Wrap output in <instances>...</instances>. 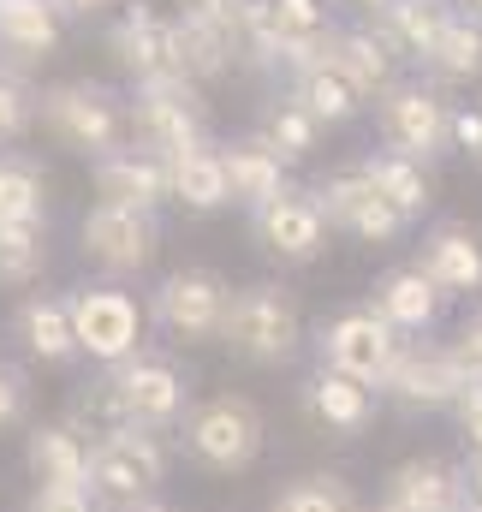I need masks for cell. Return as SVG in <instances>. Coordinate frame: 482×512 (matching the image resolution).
I'll return each mask as SVG.
<instances>
[{
	"mask_svg": "<svg viewBox=\"0 0 482 512\" xmlns=\"http://www.w3.org/2000/svg\"><path fill=\"white\" fill-rule=\"evenodd\" d=\"M250 370H286L304 352V310L286 280H250L227 292V316L215 334Z\"/></svg>",
	"mask_w": 482,
	"mask_h": 512,
	"instance_id": "1",
	"label": "cell"
},
{
	"mask_svg": "<svg viewBox=\"0 0 482 512\" xmlns=\"http://www.w3.org/2000/svg\"><path fill=\"white\" fill-rule=\"evenodd\" d=\"M173 447L209 477H244L268 447V417L250 393H209L191 399V411L173 429Z\"/></svg>",
	"mask_w": 482,
	"mask_h": 512,
	"instance_id": "2",
	"label": "cell"
},
{
	"mask_svg": "<svg viewBox=\"0 0 482 512\" xmlns=\"http://www.w3.org/2000/svg\"><path fill=\"white\" fill-rule=\"evenodd\" d=\"M36 126L84 161H102V155L131 143L125 90L102 84V78H60V84L36 90Z\"/></svg>",
	"mask_w": 482,
	"mask_h": 512,
	"instance_id": "3",
	"label": "cell"
},
{
	"mask_svg": "<svg viewBox=\"0 0 482 512\" xmlns=\"http://www.w3.org/2000/svg\"><path fill=\"white\" fill-rule=\"evenodd\" d=\"M66 316H72V340L78 358H90L96 370H114L131 352L149 346V322H143V298L125 280H84L66 292Z\"/></svg>",
	"mask_w": 482,
	"mask_h": 512,
	"instance_id": "4",
	"label": "cell"
},
{
	"mask_svg": "<svg viewBox=\"0 0 482 512\" xmlns=\"http://www.w3.org/2000/svg\"><path fill=\"white\" fill-rule=\"evenodd\" d=\"M227 292L233 280L209 262H185L173 274H161L143 298V322L167 340V346H209L221 334L227 316Z\"/></svg>",
	"mask_w": 482,
	"mask_h": 512,
	"instance_id": "5",
	"label": "cell"
},
{
	"mask_svg": "<svg viewBox=\"0 0 482 512\" xmlns=\"http://www.w3.org/2000/svg\"><path fill=\"white\" fill-rule=\"evenodd\" d=\"M125 126L131 143L173 161L179 149L209 143V102L191 78H161V84H131L125 96Z\"/></svg>",
	"mask_w": 482,
	"mask_h": 512,
	"instance_id": "6",
	"label": "cell"
},
{
	"mask_svg": "<svg viewBox=\"0 0 482 512\" xmlns=\"http://www.w3.org/2000/svg\"><path fill=\"white\" fill-rule=\"evenodd\" d=\"M369 108H375V137H381V149H393V155H405V161H417V167H429V161L447 155V114H453V96H447L441 84H429V78H399V84H387Z\"/></svg>",
	"mask_w": 482,
	"mask_h": 512,
	"instance_id": "7",
	"label": "cell"
},
{
	"mask_svg": "<svg viewBox=\"0 0 482 512\" xmlns=\"http://www.w3.org/2000/svg\"><path fill=\"white\" fill-rule=\"evenodd\" d=\"M108 376H114V393H120L131 429H149V435H167L173 441L179 417L191 411V376L179 370V358L161 352V346H143L125 364H114Z\"/></svg>",
	"mask_w": 482,
	"mask_h": 512,
	"instance_id": "8",
	"label": "cell"
},
{
	"mask_svg": "<svg viewBox=\"0 0 482 512\" xmlns=\"http://www.w3.org/2000/svg\"><path fill=\"white\" fill-rule=\"evenodd\" d=\"M167 471H173V441L149 435V429H120V435L90 447V495L114 501V507L161 495Z\"/></svg>",
	"mask_w": 482,
	"mask_h": 512,
	"instance_id": "9",
	"label": "cell"
},
{
	"mask_svg": "<svg viewBox=\"0 0 482 512\" xmlns=\"http://www.w3.org/2000/svg\"><path fill=\"white\" fill-rule=\"evenodd\" d=\"M78 251L102 280H137L161 251V221L149 209L90 203V215L78 221Z\"/></svg>",
	"mask_w": 482,
	"mask_h": 512,
	"instance_id": "10",
	"label": "cell"
},
{
	"mask_svg": "<svg viewBox=\"0 0 482 512\" xmlns=\"http://www.w3.org/2000/svg\"><path fill=\"white\" fill-rule=\"evenodd\" d=\"M310 346H316V364H322V370L352 376V382H363V387H381V376L393 370V358H399L405 340H399L369 304H352V310L328 316Z\"/></svg>",
	"mask_w": 482,
	"mask_h": 512,
	"instance_id": "11",
	"label": "cell"
},
{
	"mask_svg": "<svg viewBox=\"0 0 482 512\" xmlns=\"http://www.w3.org/2000/svg\"><path fill=\"white\" fill-rule=\"evenodd\" d=\"M465 387H471V376L459 370V358L447 352V340H405L399 358H393V370L375 387V399H393L399 411L423 417V411H453Z\"/></svg>",
	"mask_w": 482,
	"mask_h": 512,
	"instance_id": "12",
	"label": "cell"
},
{
	"mask_svg": "<svg viewBox=\"0 0 482 512\" xmlns=\"http://www.w3.org/2000/svg\"><path fill=\"white\" fill-rule=\"evenodd\" d=\"M310 197H316L328 233H346V239H358V245H399V239H405V221L375 197V185L358 173V161H346V167H334L328 179H316Z\"/></svg>",
	"mask_w": 482,
	"mask_h": 512,
	"instance_id": "13",
	"label": "cell"
},
{
	"mask_svg": "<svg viewBox=\"0 0 482 512\" xmlns=\"http://www.w3.org/2000/svg\"><path fill=\"white\" fill-rule=\"evenodd\" d=\"M108 54L125 66L131 84L185 78L173 60V12H161L155 0H120V12L108 24Z\"/></svg>",
	"mask_w": 482,
	"mask_h": 512,
	"instance_id": "14",
	"label": "cell"
},
{
	"mask_svg": "<svg viewBox=\"0 0 482 512\" xmlns=\"http://www.w3.org/2000/svg\"><path fill=\"white\" fill-rule=\"evenodd\" d=\"M250 239L274 256V262H286V268H310L316 256L328 251V239H334V233H328V221H322L316 197H310V191H298V185H286L274 203L250 209Z\"/></svg>",
	"mask_w": 482,
	"mask_h": 512,
	"instance_id": "15",
	"label": "cell"
},
{
	"mask_svg": "<svg viewBox=\"0 0 482 512\" xmlns=\"http://www.w3.org/2000/svg\"><path fill=\"white\" fill-rule=\"evenodd\" d=\"M417 274L441 292V298H477L482 292V227L447 215V221H429L423 227V245H417Z\"/></svg>",
	"mask_w": 482,
	"mask_h": 512,
	"instance_id": "16",
	"label": "cell"
},
{
	"mask_svg": "<svg viewBox=\"0 0 482 512\" xmlns=\"http://www.w3.org/2000/svg\"><path fill=\"white\" fill-rule=\"evenodd\" d=\"M369 310H375L399 340H429V334L441 328L447 298L417 274V262H393V268L375 274V286H369Z\"/></svg>",
	"mask_w": 482,
	"mask_h": 512,
	"instance_id": "17",
	"label": "cell"
},
{
	"mask_svg": "<svg viewBox=\"0 0 482 512\" xmlns=\"http://www.w3.org/2000/svg\"><path fill=\"white\" fill-rule=\"evenodd\" d=\"M387 512H465V483L459 465L441 453H411L381 477V501Z\"/></svg>",
	"mask_w": 482,
	"mask_h": 512,
	"instance_id": "18",
	"label": "cell"
},
{
	"mask_svg": "<svg viewBox=\"0 0 482 512\" xmlns=\"http://www.w3.org/2000/svg\"><path fill=\"white\" fill-rule=\"evenodd\" d=\"M12 340L30 364L42 370H72L78 364V340H72V316H66V292H18L12 304Z\"/></svg>",
	"mask_w": 482,
	"mask_h": 512,
	"instance_id": "19",
	"label": "cell"
},
{
	"mask_svg": "<svg viewBox=\"0 0 482 512\" xmlns=\"http://www.w3.org/2000/svg\"><path fill=\"white\" fill-rule=\"evenodd\" d=\"M90 185H96V203H125V209L161 215V203H167V161L137 149V143H125L114 155L90 161Z\"/></svg>",
	"mask_w": 482,
	"mask_h": 512,
	"instance_id": "20",
	"label": "cell"
},
{
	"mask_svg": "<svg viewBox=\"0 0 482 512\" xmlns=\"http://www.w3.org/2000/svg\"><path fill=\"white\" fill-rule=\"evenodd\" d=\"M375 411H381V399H375V387L352 382V376H334V370H310V382H304V417L316 423V429H328V435H340V441H358L375 429Z\"/></svg>",
	"mask_w": 482,
	"mask_h": 512,
	"instance_id": "21",
	"label": "cell"
},
{
	"mask_svg": "<svg viewBox=\"0 0 482 512\" xmlns=\"http://www.w3.org/2000/svg\"><path fill=\"white\" fill-rule=\"evenodd\" d=\"M215 149H221V173H227V203H239L244 215L274 203L292 185V167L262 137H233V143H215Z\"/></svg>",
	"mask_w": 482,
	"mask_h": 512,
	"instance_id": "22",
	"label": "cell"
},
{
	"mask_svg": "<svg viewBox=\"0 0 482 512\" xmlns=\"http://www.w3.org/2000/svg\"><path fill=\"white\" fill-rule=\"evenodd\" d=\"M66 36V18L54 12V0H0V66H42Z\"/></svg>",
	"mask_w": 482,
	"mask_h": 512,
	"instance_id": "23",
	"label": "cell"
},
{
	"mask_svg": "<svg viewBox=\"0 0 482 512\" xmlns=\"http://www.w3.org/2000/svg\"><path fill=\"white\" fill-rule=\"evenodd\" d=\"M24 471L30 483H66L90 489V441L66 423H24Z\"/></svg>",
	"mask_w": 482,
	"mask_h": 512,
	"instance_id": "24",
	"label": "cell"
},
{
	"mask_svg": "<svg viewBox=\"0 0 482 512\" xmlns=\"http://www.w3.org/2000/svg\"><path fill=\"white\" fill-rule=\"evenodd\" d=\"M453 18V0H387L381 12H369V30L387 42V54L405 66V60H429L441 24Z\"/></svg>",
	"mask_w": 482,
	"mask_h": 512,
	"instance_id": "25",
	"label": "cell"
},
{
	"mask_svg": "<svg viewBox=\"0 0 482 512\" xmlns=\"http://www.w3.org/2000/svg\"><path fill=\"white\" fill-rule=\"evenodd\" d=\"M358 173L375 185V197H381L405 227L429 221V209H435L429 167H417V161H405V155H393V149H369V155H358Z\"/></svg>",
	"mask_w": 482,
	"mask_h": 512,
	"instance_id": "26",
	"label": "cell"
},
{
	"mask_svg": "<svg viewBox=\"0 0 482 512\" xmlns=\"http://www.w3.org/2000/svg\"><path fill=\"white\" fill-rule=\"evenodd\" d=\"M286 96H292V102H298V108H304L322 131H328V126H352L363 108H369V96H363V90L340 72V66H334V60H328V54H322V60H310L304 72H292Z\"/></svg>",
	"mask_w": 482,
	"mask_h": 512,
	"instance_id": "27",
	"label": "cell"
},
{
	"mask_svg": "<svg viewBox=\"0 0 482 512\" xmlns=\"http://www.w3.org/2000/svg\"><path fill=\"white\" fill-rule=\"evenodd\" d=\"M173 60H179V72L203 90V84H215V78H227V72L239 66V42H233L227 24L173 12Z\"/></svg>",
	"mask_w": 482,
	"mask_h": 512,
	"instance_id": "28",
	"label": "cell"
},
{
	"mask_svg": "<svg viewBox=\"0 0 482 512\" xmlns=\"http://www.w3.org/2000/svg\"><path fill=\"white\" fill-rule=\"evenodd\" d=\"M328 60L358 84L369 102H375L387 84H399V78H405V72H399V60L387 54V42H381L369 24H334V30H328Z\"/></svg>",
	"mask_w": 482,
	"mask_h": 512,
	"instance_id": "29",
	"label": "cell"
},
{
	"mask_svg": "<svg viewBox=\"0 0 482 512\" xmlns=\"http://www.w3.org/2000/svg\"><path fill=\"white\" fill-rule=\"evenodd\" d=\"M167 203H179L185 215H215L227 209V173H221V149L215 137L197 149H179L167 161Z\"/></svg>",
	"mask_w": 482,
	"mask_h": 512,
	"instance_id": "30",
	"label": "cell"
},
{
	"mask_svg": "<svg viewBox=\"0 0 482 512\" xmlns=\"http://www.w3.org/2000/svg\"><path fill=\"white\" fill-rule=\"evenodd\" d=\"M423 78L429 84H471V78H482V24L471 12L453 6V18L441 24L435 48L423 60Z\"/></svg>",
	"mask_w": 482,
	"mask_h": 512,
	"instance_id": "31",
	"label": "cell"
},
{
	"mask_svg": "<svg viewBox=\"0 0 482 512\" xmlns=\"http://www.w3.org/2000/svg\"><path fill=\"white\" fill-rule=\"evenodd\" d=\"M0 221L48 227V173L30 149H0Z\"/></svg>",
	"mask_w": 482,
	"mask_h": 512,
	"instance_id": "32",
	"label": "cell"
},
{
	"mask_svg": "<svg viewBox=\"0 0 482 512\" xmlns=\"http://www.w3.org/2000/svg\"><path fill=\"white\" fill-rule=\"evenodd\" d=\"M66 429H78L90 447L96 441H108V435H120L131 429V417H125L120 393H114V376L108 370H96V376H84V382L72 387V399H66V417H60Z\"/></svg>",
	"mask_w": 482,
	"mask_h": 512,
	"instance_id": "33",
	"label": "cell"
},
{
	"mask_svg": "<svg viewBox=\"0 0 482 512\" xmlns=\"http://www.w3.org/2000/svg\"><path fill=\"white\" fill-rule=\"evenodd\" d=\"M250 137H262L286 167H298V161H310L316 149H322V126L292 102V96H268L262 102V114H256V131Z\"/></svg>",
	"mask_w": 482,
	"mask_h": 512,
	"instance_id": "34",
	"label": "cell"
},
{
	"mask_svg": "<svg viewBox=\"0 0 482 512\" xmlns=\"http://www.w3.org/2000/svg\"><path fill=\"white\" fill-rule=\"evenodd\" d=\"M48 274V227L0 221V292H30Z\"/></svg>",
	"mask_w": 482,
	"mask_h": 512,
	"instance_id": "35",
	"label": "cell"
},
{
	"mask_svg": "<svg viewBox=\"0 0 482 512\" xmlns=\"http://www.w3.org/2000/svg\"><path fill=\"white\" fill-rule=\"evenodd\" d=\"M268 512H363V501L340 471H310V477H292L268 501Z\"/></svg>",
	"mask_w": 482,
	"mask_h": 512,
	"instance_id": "36",
	"label": "cell"
},
{
	"mask_svg": "<svg viewBox=\"0 0 482 512\" xmlns=\"http://www.w3.org/2000/svg\"><path fill=\"white\" fill-rule=\"evenodd\" d=\"M36 131V84L18 66H0V149L24 143Z\"/></svg>",
	"mask_w": 482,
	"mask_h": 512,
	"instance_id": "37",
	"label": "cell"
},
{
	"mask_svg": "<svg viewBox=\"0 0 482 512\" xmlns=\"http://www.w3.org/2000/svg\"><path fill=\"white\" fill-rule=\"evenodd\" d=\"M280 36H328L334 30V6L328 0H268Z\"/></svg>",
	"mask_w": 482,
	"mask_h": 512,
	"instance_id": "38",
	"label": "cell"
},
{
	"mask_svg": "<svg viewBox=\"0 0 482 512\" xmlns=\"http://www.w3.org/2000/svg\"><path fill=\"white\" fill-rule=\"evenodd\" d=\"M24 423H30V376L0 358V429H24Z\"/></svg>",
	"mask_w": 482,
	"mask_h": 512,
	"instance_id": "39",
	"label": "cell"
},
{
	"mask_svg": "<svg viewBox=\"0 0 482 512\" xmlns=\"http://www.w3.org/2000/svg\"><path fill=\"white\" fill-rule=\"evenodd\" d=\"M447 352L459 358V370L471 376V382H482V298L465 310V322L453 328V340H447Z\"/></svg>",
	"mask_w": 482,
	"mask_h": 512,
	"instance_id": "40",
	"label": "cell"
},
{
	"mask_svg": "<svg viewBox=\"0 0 482 512\" xmlns=\"http://www.w3.org/2000/svg\"><path fill=\"white\" fill-rule=\"evenodd\" d=\"M24 512H102V501H96L90 489L42 483V489H30V501H24Z\"/></svg>",
	"mask_w": 482,
	"mask_h": 512,
	"instance_id": "41",
	"label": "cell"
},
{
	"mask_svg": "<svg viewBox=\"0 0 482 512\" xmlns=\"http://www.w3.org/2000/svg\"><path fill=\"white\" fill-rule=\"evenodd\" d=\"M447 149H459V155L482 161V108L453 102V114H447Z\"/></svg>",
	"mask_w": 482,
	"mask_h": 512,
	"instance_id": "42",
	"label": "cell"
},
{
	"mask_svg": "<svg viewBox=\"0 0 482 512\" xmlns=\"http://www.w3.org/2000/svg\"><path fill=\"white\" fill-rule=\"evenodd\" d=\"M453 423H459V435H465V453H482V382H471L459 393V405L447 411Z\"/></svg>",
	"mask_w": 482,
	"mask_h": 512,
	"instance_id": "43",
	"label": "cell"
},
{
	"mask_svg": "<svg viewBox=\"0 0 482 512\" xmlns=\"http://www.w3.org/2000/svg\"><path fill=\"white\" fill-rule=\"evenodd\" d=\"M173 12L209 18V24H227V30H233V0H173Z\"/></svg>",
	"mask_w": 482,
	"mask_h": 512,
	"instance_id": "44",
	"label": "cell"
},
{
	"mask_svg": "<svg viewBox=\"0 0 482 512\" xmlns=\"http://www.w3.org/2000/svg\"><path fill=\"white\" fill-rule=\"evenodd\" d=\"M120 0H54V12L60 18H108Z\"/></svg>",
	"mask_w": 482,
	"mask_h": 512,
	"instance_id": "45",
	"label": "cell"
},
{
	"mask_svg": "<svg viewBox=\"0 0 482 512\" xmlns=\"http://www.w3.org/2000/svg\"><path fill=\"white\" fill-rule=\"evenodd\" d=\"M459 483H465V501L482 507V453H465L459 459Z\"/></svg>",
	"mask_w": 482,
	"mask_h": 512,
	"instance_id": "46",
	"label": "cell"
},
{
	"mask_svg": "<svg viewBox=\"0 0 482 512\" xmlns=\"http://www.w3.org/2000/svg\"><path fill=\"white\" fill-rule=\"evenodd\" d=\"M114 512H173L161 495H149V501H131V507H114Z\"/></svg>",
	"mask_w": 482,
	"mask_h": 512,
	"instance_id": "47",
	"label": "cell"
},
{
	"mask_svg": "<svg viewBox=\"0 0 482 512\" xmlns=\"http://www.w3.org/2000/svg\"><path fill=\"white\" fill-rule=\"evenodd\" d=\"M453 6H459V12H471V18L482 24V0H453Z\"/></svg>",
	"mask_w": 482,
	"mask_h": 512,
	"instance_id": "48",
	"label": "cell"
},
{
	"mask_svg": "<svg viewBox=\"0 0 482 512\" xmlns=\"http://www.w3.org/2000/svg\"><path fill=\"white\" fill-rule=\"evenodd\" d=\"M352 6H358V12H381V6H387V0H352Z\"/></svg>",
	"mask_w": 482,
	"mask_h": 512,
	"instance_id": "49",
	"label": "cell"
},
{
	"mask_svg": "<svg viewBox=\"0 0 482 512\" xmlns=\"http://www.w3.org/2000/svg\"><path fill=\"white\" fill-rule=\"evenodd\" d=\"M465 512H482V507H471V501H465Z\"/></svg>",
	"mask_w": 482,
	"mask_h": 512,
	"instance_id": "50",
	"label": "cell"
},
{
	"mask_svg": "<svg viewBox=\"0 0 482 512\" xmlns=\"http://www.w3.org/2000/svg\"><path fill=\"white\" fill-rule=\"evenodd\" d=\"M363 512H387V507H363Z\"/></svg>",
	"mask_w": 482,
	"mask_h": 512,
	"instance_id": "51",
	"label": "cell"
}]
</instances>
